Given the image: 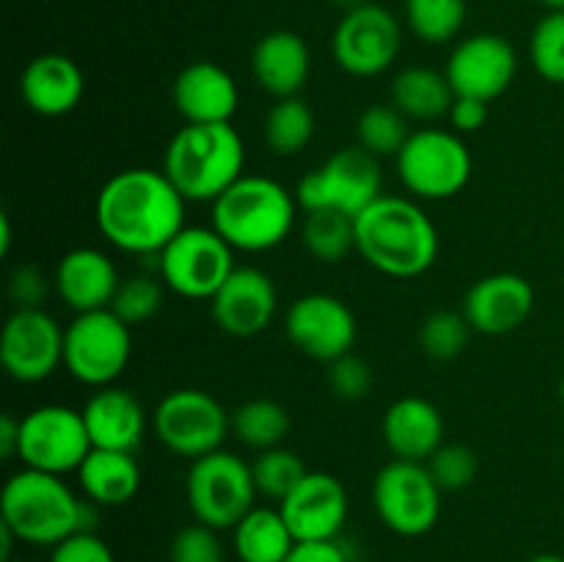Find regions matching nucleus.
<instances>
[{
	"mask_svg": "<svg viewBox=\"0 0 564 562\" xmlns=\"http://www.w3.org/2000/svg\"><path fill=\"white\" fill-rule=\"evenodd\" d=\"M391 105L408 119L435 121L449 116L452 102H455V88H452L446 72L433 69V66H405L397 72L391 80Z\"/></svg>",
	"mask_w": 564,
	"mask_h": 562,
	"instance_id": "cd10ccee",
	"label": "nucleus"
},
{
	"mask_svg": "<svg viewBox=\"0 0 564 562\" xmlns=\"http://www.w3.org/2000/svg\"><path fill=\"white\" fill-rule=\"evenodd\" d=\"M286 336L314 361L330 364L352 350L358 323L352 309L328 292L301 295L286 312Z\"/></svg>",
	"mask_w": 564,
	"mask_h": 562,
	"instance_id": "f3484780",
	"label": "nucleus"
},
{
	"mask_svg": "<svg viewBox=\"0 0 564 562\" xmlns=\"http://www.w3.org/2000/svg\"><path fill=\"white\" fill-rule=\"evenodd\" d=\"M246 169V143L226 125H185L174 132L163 154V174L187 202L213 204L235 185Z\"/></svg>",
	"mask_w": 564,
	"mask_h": 562,
	"instance_id": "39448f33",
	"label": "nucleus"
},
{
	"mask_svg": "<svg viewBox=\"0 0 564 562\" xmlns=\"http://www.w3.org/2000/svg\"><path fill=\"white\" fill-rule=\"evenodd\" d=\"M457 97L494 102L518 75V53L499 33H474L460 39L444 66Z\"/></svg>",
	"mask_w": 564,
	"mask_h": 562,
	"instance_id": "dca6fc26",
	"label": "nucleus"
},
{
	"mask_svg": "<svg viewBox=\"0 0 564 562\" xmlns=\"http://www.w3.org/2000/svg\"><path fill=\"white\" fill-rule=\"evenodd\" d=\"M286 562H352L345 545L336 540H306V543H295L292 554Z\"/></svg>",
	"mask_w": 564,
	"mask_h": 562,
	"instance_id": "a18cd8bd",
	"label": "nucleus"
},
{
	"mask_svg": "<svg viewBox=\"0 0 564 562\" xmlns=\"http://www.w3.org/2000/svg\"><path fill=\"white\" fill-rule=\"evenodd\" d=\"M83 411L69 406H39L20 419V461L25 468L47 474L77 472L91 452Z\"/></svg>",
	"mask_w": 564,
	"mask_h": 562,
	"instance_id": "ddd939ff",
	"label": "nucleus"
},
{
	"mask_svg": "<svg viewBox=\"0 0 564 562\" xmlns=\"http://www.w3.org/2000/svg\"><path fill=\"white\" fill-rule=\"evenodd\" d=\"M163 281L154 279V275L121 279L119 290H116L113 301H110V312L119 320H124L130 328L149 323L163 309Z\"/></svg>",
	"mask_w": 564,
	"mask_h": 562,
	"instance_id": "e433bc0d",
	"label": "nucleus"
},
{
	"mask_svg": "<svg viewBox=\"0 0 564 562\" xmlns=\"http://www.w3.org/2000/svg\"><path fill=\"white\" fill-rule=\"evenodd\" d=\"M303 248L312 253L317 262L336 264L356 251V218L336 209H317L306 213V220L301 226Z\"/></svg>",
	"mask_w": 564,
	"mask_h": 562,
	"instance_id": "2f4dec72",
	"label": "nucleus"
},
{
	"mask_svg": "<svg viewBox=\"0 0 564 562\" xmlns=\"http://www.w3.org/2000/svg\"><path fill=\"white\" fill-rule=\"evenodd\" d=\"M235 268V248L213 226H185L158 253L160 281L187 301H213Z\"/></svg>",
	"mask_w": 564,
	"mask_h": 562,
	"instance_id": "1a4fd4ad",
	"label": "nucleus"
},
{
	"mask_svg": "<svg viewBox=\"0 0 564 562\" xmlns=\"http://www.w3.org/2000/svg\"><path fill=\"white\" fill-rule=\"evenodd\" d=\"M64 331L44 309H14L0 334V364L17 383H42L64 364Z\"/></svg>",
	"mask_w": 564,
	"mask_h": 562,
	"instance_id": "2eb2a0df",
	"label": "nucleus"
},
{
	"mask_svg": "<svg viewBox=\"0 0 564 562\" xmlns=\"http://www.w3.org/2000/svg\"><path fill=\"white\" fill-rule=\"evenodd\" d=\"M408 116L400 114L394 105H369L356 125L358 147L367 149L375 158H397L405 147L411 130H408Z\"/></svg>",
	"mask_w": 564,
	"mask_h": 562,
	"instance_id": "72a5a7b5",
	"label": "nucleus"
},
{
	"mask_svg": "<svg viewBox=\"0 0 564 562\" xmlns=\"http://www.w3.org/2000/svg\"><path fill=\"white\" fill-rule=\"evenodd\" d=\"M185 496L193 521L207 523L218 532H231L257 507L259 490L251 463L237 457L235 452L218 450L191 461Z\"/></svg>",
	"mask_w": 564,
	"mask_h": 562,
	"instance_id": "423d86ee",
	"label": "nucleus"
},
{
	"mask_svg": "<svg viewBox=\"0 0 564 562\" xmlns=\"http://www.w3.org/2000/svg\"><path fill=\"white\" fill-rule=\"evenodd\" d=\"M279 510L297 543L336 540L345 529L350 501L339 477L328 472H308L303 483L279 501Z\"/></svg>",
	"mask_w": 564,
	"mask_h": 562,
	"instance_id": "6ab92c4d",
	"label": "nucleus"
},
{
	"mask_svg": "<svg viewBox=\"0 0 564 562\" xmlns=\"http://www.w3.org/2000/svg\"><path fill=\"white\" fill-rule=\"evenodd\" d=\"M231 433V413L202 389H174L154 408V435L174 455L198 461Z\"/></svg>",
	"mask_w": 564,
	"mask_h": 562,
	"instance_id": "9b49d317",
	"label": "nucleus"
},
{
	"mask_svg": "<svg viewBox=\"0 0 564 562\" xmlns=\"http://www.w3.org/2000/svg\"><path fill=\"white\" fill-rule=\"evenodd\" d=\"M330 50L341 72L352 77H378L394 66L402 50V28L386 6L367 3L345 11Z\"/></svg>",
	"mask_w": 564,
	"mask_h": 562,
	"instance_id": "4468645a",
	"label": "nucleus"
},
{
	"mask_svg": "<svg viewBox=\"0 0 564 562\" xmlns=\"http://www.w3.org/2000/svg\"><path fill=\"white\" fill-rule=\"evenodd\" d=\"M185 204L163 171L124 169L99 187L94 218L113 248L158 257L185 229Z\"/></svg>",
	"mask_w": 564,
	"mask_h": 562,
	"instance_id": "f257e3e1",
	"label": "nucleus"
},
{
	"mask_svg": "<svg viewBox=\"0 0 564 562\" xmlns=\"http://www.w3.org/2000/svg\"><path fill=\"white\" fill-rule=\"evenodd\" d=\"M383 196V174L375 154L361 147H345L330 154L319 169L297 182V207L303 213L336 209L358 218L372 202Z\"/></svg>",
	"mask_w": 564,
	"mask_h": 562,
	"instance_id": "6e6552de",
	"label": "nucleus"
},
{
	"mask_svg": "<svg viewBox=\"0 0 564 562\" xmlns=\"http://www.w3.org/2000/svg\"><path fill=\"white\" fill-rule=\"evenodd\" d=\"M471 331V323H468L463 312L435 309V312L424 317L422 328H419V347L433 361H452V358H457L466 350Z\"/></svg>",
	"mask_w": 564,
	"mask_h": 562,
	"instance_id": "c9c22d12",
	"label": "nucleus"
},
{
	"mask_svg": "<svg viewBox=\"0 0 564 562\" xmlns=\"http://www.w3.org/2000/svg\"><path fill=\"white\" fill-rule=\"evenodd\" d=\"M444 417L424 397H400L383 413V441L397 461L427 463L444 444Z\"/></svg>",
	"mask_w": 564,
	"mask_h": 562,
	"instance_id": "a878e982",
	"label": "nucleus"
},
{
	"mask_svg": "<svg viewBox=\"0 0 564 562\" xmlns=\"http://www.w3.org/2000/svg\"><path fill=\"white\" fill-rule=\"evenodd\" d=\"M132 356V328L110 309L75 314L64 331V367L80 383L105 389L127 369Z\"/></svg>",
	"mask_w": 564,
	"mask_h": 562,
	"instance_id": "9d476101",
	"label": "nucleus"
},
{
	"mask_svg": "<svg viewBox=\"0 0 564 562\" xmlns=\"http://www.w3.org/2000/svg\"><path fill=\"white\" fill-rule=\"evenodd\" d=\"M20 94L36 116L58 119L80 105L86 94V77L69 55L42 53L28 61L22 69Z\"/></svg>",
	"mask_w": 564,
	"mask_h": 562,
	"instance_id": "5701e85b",
	"label": "nucleus"
},
{
	"mask_svg": "<svg viewBox=\"0 0 564 562\" xmlns=\"http://www.w3.org/2000/svg\"><path fill=\"white\" fill-rule=\"evenodd\" d=\"M295 193L281 182L259 174H242L213 202V229L235 251L262 253L281 246L295 229Z\"/></svg>",
	"mask_w": 564,
	"mask_h": 562,
	"instance_id": "20e7f679",
	"label": "nucleus"
},
{
	"mask_svg": "<svg viewBox=\"0 0 564 562\" xmlns=\"http://www.w3.org/2000/svg\"><path fill=\"white\" fill-rule=\"evenodd\" d=\"M121 279L113 259L99 248H72L58 259L53 273V287L61 301L75 314L110 309Z\"/></svg>",
	"mask_w": 564,
	"mask_h": 562,
	"instance_id": "4be33fe9",
	"label": "nucleus"
},
{
	"mask_svg": "<svg viewBox=\"0 0 564 562\" xmlns=\"http://www.w3.org/2000/svg\"><path fill=\"white\" fill-rule=\"evenodd\" d=\"M94 450L135 452L147 433V411L132 391L121 386L97 389L80 408Z\"/></svg>",
	"mask_w": 564,
	"mask_h": 562,
	"instance_id": "b1692460",
	"label": "nucleus"
},
{
	"mask_svg": "<svg viewBox=\"0 0 564 562\" xmlns=\"http://www.w3.org/2000/svg\"><path fill=\"white\" fill-rule=\"evenodd\" d=\"M97 507L91 499H80L58 474L22 468L6 479L0 523L20 543L55 549L77 532H97Z\"/></svg>",
	"mask_w": 564,
	"mask_h": 562,
	"instance_id": "f03ea898",
	"label": "nucleus"
},
{
	"mask_svg": "<svg viewBox=\"0 0 564 562\" xmlns=\"http://www.w3.org/2000/svg\"><path fill=\"white\" fill-rule=\"evenodd\" d=\"M529 562H564V556H560V554H538V556H532Z\"/></svg>",
	"mask_w": 564,
	"mask_h": 562,
	"instance_id": "8fccbe9b",
	"label": "nucleus"
},
{
	"mask_svg": "<svg viewBox=\"0 0 564 562\" xmlns=\"http://www.w3.org/2000/svg\"><path fill=\"white\" fill-rule=\"evenodd\" d=\"M438 483L424 463L391 461L372 483V505L386 529L402 538L427 534L441 518Z\"/></svg>",
	"mask_w": 564,
	"mask_h": 562,
	"instance_id": "f8f14e48",
	"label": "nucleus"
},
{
	"mask_svg": "<svg viewBox=\"0 0 564 562\" xmlns=\"http://www.w3.org/2000/svg\"><path fill=\"white\" fill-rule=\"evenodd\" d=\"M468 0H405V22L424 44H446L463 31Z\"/></svg>",
	"mask_w": 564,
	"mask_h": 562,
	"instance_id": "473e14b6",
	"label": "nucleus"
},
{
	"mask_svg": "<svg viewBox=\"0 0 564 562\" xmlns=\"http://www.w3.org/2000/svg\"><path fill=\"white\" fill-rule=\"evenodd\" d=\"M253 80L270 97H297L312 72V53L301 33L270 31L253 44L251 53Z\"/></svg>",
	"mask_w": 564,
	"mask_h": 562,
	"instance_id": "393cba45",
	"label": "nucleus"
},
{
	"mask_svg": "<svg viewBox=\"0 0 564 562\" xmlns=\"http://www.w3.org/2000/svg\"><path fill=\"white\" fill-rule=\"evenodd\" d=\"M549 11H564V0H540Z\"/></svg>",
	"mask_w": 564,
	"mask_h": 562,
	"instance_id": "3c124183",
	"label": "nucleus"
},
{
	"mask_svg": "<svg viewBox=\"0 0 564 562\" xmlns=\"http://www.w3.org/2000/svg\"><path fill=\"white\" fill-rule=\"evenodd\" d=\"M560 397H562V406H564V380H562V386H560Z\"/></svg>",
	"mask_w": 564,
	"mask_h": 562,
	"instance_id": "603ef678",
	"label": "nucleus"
},
{
	"mask_svg": "<svg viewBox=\"0 0 564 562\" xmlns=\"http://www.w3.org/2000/svg\"><path fill=\"white\" fill-rule=\"evenodd\" d=\"M171 97L185 125H226L240 102L237 80L215 61L187 64L174 77Z\"/></svg>",
	"mask_w": 564,
	"mask_h": 562,
	"instance_id": "412c9836",
	"label": "nucleus"
},
{
	"mask_svg": "<svg viewBox=\"0 0 564 562\" xmlns=\"http://www.w3.org/2000/svg\"><path fill=\"white\" fill-rule=\"evenodd\" d=\"M441 237L433 218L405 196H380L356 218V251L391 279H416L438 259Z\"/></svg>",
	"mask_w": 564,
	"mask_h": 562,
	"instance_id": "7ed1b4c3",
	"label": "nucleus"
},
{
	"mask_svg": "<svg viewBox=\"0 0 564 562\" xmlns=\"http://www.w3.org/2000/svg\"><path fill=\"white\" fill-rule=\"evenodd\" d=\"M375 375L372 367L364 356L358 353H345V356L334 358L328 364V386L339 400L345 402H358L372 391Z\"/></svg>",
	"mask_w": 564,
	"mask_h": 562,
	"instance_id": "a19ab883",
	"label": "nucleus"
},
{
	"mask_svg": "<svg viewBox=\"0 0 564 562\" xmlns=\"http://www.w3.org/2000/svg\"><path fill=\"white\" fill-rule=\"evenodd\" d=\"M334 6H339L341 11H352V9H361V6L372 3V0H330Z\"/></svg>",
	"mask_w": 564,
	"mask_h": 562,
	"instance_id": "09e8293b",
	"label": "nucleus"
},
{
	"mask_svg": "<svg viewBox=\"0 0 564 562\" xmlns=\"http://www.w3.org/2000/svg\"><path fill=\"white\" fill-rule=\"evenodd\" d=\"M251 472L259 496H268V499L273 501H284L286 496L303 483L308 468L297 452L286 450V446H273V450L259 452L257 461L251 463Z\"/></svg>",
	"mask_w": 564,
	"mask_h": 562,
	"instance_id": "f704fd0d",
	"label": "nucleus"
},
{
	"mask_svg": "<svg viewBox=\"0 0 564 562\" xmlns=\"http://www.w3.org/2000/svg\"><path fill=\"white\" fill-rule=\"evenodd\" d=\"M488 105L482 99H474V97H455L449 108V125L457 136H468V132H477L479 127H485L488 121Z\"/></svg>",
	"mask_w": 564,
	"mask_h": 562,
	"instance_id": "c03bdc74",
	"label": "nucleus"
},
{
	"mask_svg": "<svg viewBox=\"0 0 564 562\" xmlns=\"http://www.w3.org/2000/svg\"><path fill=\"white\" fill-rule=\"evenodd\" d=\"M215 325L237 339H251L273 323L279 312V290L264 270L242 264L209 301Z\"/></svg>",
	"mask_w": 564,
	"mask_h": 562,
	"instance_id": "a211bd4d",
	"label": "nucleus"
},
{
	"mask_svg": "<svg viewBox=\"0 0 564 562\" xmlns=\"http://www.w3.org/2000/svg\"><path fill=\"white\" fill-rule=\"evenodd\" d=\"M53 281L36 268V264H17L9 275V301L14 309H42Z\"/></svg>",
	"mask_w": 564,
	"mask_h": 562,
	"instance_id": "79ce46f5",
	"label": "nucleus"
},
{
	"mask_svg": "<svg viewBox=\"0 0 564 562\" xmlns=\"http://www.w3.org/2000/svg\"><path fill=\"white\" fill-rule=\"evenodd\" d=\"M532 66L543 80L564 86V11H549L529 39Z\"/></svg>",
	"mask_w": 564,
	"mask_h": 562,
	"instance_id": "4c0bfd02",
	"label": "nucleus"
},
{
	"mask_svg": "<svg viewBox=\"0 0 564 562\" xmlns=\"http://www.w3.org/2000/svg\"><path fill=\"white\" fill-rule=\"evenodd\" d=\"M295 543L279 507H253L231 529V549L240 562H286Z\"/></svg>",
	"mask_w": 564,
	"mask_h": 562,
	"instance_id": "c85d7f7f",
	"label": "nucleus"
},
{
	"mask_svg": "<svg viewBox=\"0 0 564 562\" xmlns=\"http://www.w3.org/2000/svg\"><path fill=\"white\" fill-rule=\"evenodd\" d=\"M534 309V287L518 273L482 275L466 292L463 314L477 334L505 336L521 328Z\"/></svg>",
	"mask_w": 564,
	"mask_h": 562,
	"instance_id": "aec40b11",
	"label": "nucleus"
},
{
	"mask_svg": "<svg viewBox=\"0 0 564 562\" xmlns=\"http://www.w3.org/2000/svg\"><path fill=\"white\" fill-rule=\"evenodd\" d=\"M0 455L3 461H14L20 455V419L14 413H3L0 419Z\"/></svg>",
	"mask_w": 564,
	"mask_h": 562,
	"instance_id": "49530a36",
	"label": "nucleus"
},
{
	"mask_svg": "<svg viewBox=\"0 0 564 562\" xmlns=\"http://www.w3.org/2000/svg\"><path fill=\"white\" fill-rule=\"evenodd\" d=\"M290 428V411L270 397H253L231 411V433L257 452L284 444Z\"/></svg>",
	"mask_w": 564,
	"mask_h": 562,
	"instance_id": "c756f323",
	"label": "nucleus"
},
{
	"mask_svg": "<svg viewBox=\"0 0 564 562\" xmlns=\"http://www.w3.org/2000/svg\"><path fill=\"white\" fill-rule=\"evenodd\" d=\"M171 562H226V549L218 529L207 523H187L174 534L169 549Z\"/></svg>",
	"mask_w": 564,
	"mask_h": 562,
	"instance_id": "ea45409f",
	"label": "nucleus"
},
{
	"mask_svg": "<svg viewBox=\"0 0 564 562\" xmlns=\"http://www.w3.org/2000/svg\"><path fill=\"white\" fill-rule=\"evenodd\" d=\"M474 171L471 152L455 130L424 127L411 132L397 154V174L413 198L444 202L468 185Z\"/></svg>",
	"mask_w": 564,
	"mask_h": 562,
	"instance_id": "0eeeda50",
	"label": "nucleus"
},
{
	"mask_svg": "<svg viewBox=\"0 0 564 562\" xmlns=\"http://www.w3.org/2000/svg\"><path fill=\"white\" fill-rule=\"evenodd\" d=\"M0 226H3V237H0V251L9 253V248H11V224H9V215H3V218H0Z\"/></svg>",
	"mask_w": 564,
	"mask_h": 562,
	"instance_id": "de8ad7c7",
	"label": "nucleus"
},
{
	"mask_svg": "<svg viewBox=\"0 0 564 562\" xmlns=\"http://www.w3.org/2000/svg\"><path fill=\"white\" fill-rule=\"evenodd\" d=\"M424 466L430 468L441 490H463L477 479L479 457L466 444H441Z\"/></svg>",
	"mask_w": 564,
	"mask_h": 562,
	"instance_id": "58836bf2",
	"label": "nucleus"
},
{
	"mask_svg": "<svg viewBox=\"0 0 564 562\" xmlns=\"http://www.w3.org/2000/svg\"><path fill=\"white\" fill-rule=\"evenodd\" d=\"M50 562H116V556L97 532H77L55 545Z\"/></svg>",
	"mask_w": 564,
	"mask_h": 562,
	"instance_id": "37998d69",
	"label": "nucleus"
},
{
	"mask_svg": "<svg viewBox=\"0 0 564 562\" xmlns=\"http://www.w3.org/2000/svg\"><path fill=\"white\" fill-rule=\"evenodd\" d=\"M75 474L86 499L99 507L127 505L141 488V466L135 452L91 450Z\"/></svg>",
	"mask_w": 564,
	"mask_h": 562,
	"instance_id": "bb28decb",
	"label": "nucleus"
},
{
	"mask_svg": "<svg viewBox=\"0 0 564 562\" xmlns=\"http://www.w3.org/2000/svg\"><path fill=\"white\" fill-rule=\"evenodd\" d=\"M264 143L279 158L301 154L314 138V114L301 97L275 99L273 108L264 116Z\"/></svg>",
	"mask_w": 564,
	"mask_h": 562,
	"instance_id": "7c9ffc66",
	"label": "nucleus"
}]
</instances>
